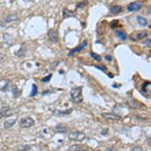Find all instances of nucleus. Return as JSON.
<instances>
[{
    "label": "nucleus",
    "instance_id": "a211bd4d",
    "mask_svg": "<svg viewBox=\"0 0 151 151\" xmlns=\"http://www.w3.org/2000/svg\"><path fill=\"white\" fill-rule=\"evenodd\" d=\"M12 95H13L14 98H18V97L21 95V91L18 89L17 87L14 86L13 88H12Z\"/></svg>",
    "mask_w": 151,
    "mask_h": 151
},
{
    "label": "nucleus",
    "instance_id": "aec40b11",
    "mask_svg": "<svg viewBox=\"0 0 151 151\" xmlns=\"http://www.w3.org/2000/svg\"><path fill=\"white\" fill-rule=\"evenodd\" d=\"M142 92H145V93H149L150 92V83H144L142 86V89H141Z\"/></svg>",
    "mask_w": 151,
    "mask_h": 151
},
{
    "label": "nucleus",
    "instance_id": "a878e982",
    "mask_svg": "<svg viewBox=\"0 0 151 151\" xmlns=\"http://www.w3.org/2000/svg\"><path fill=\"white\" fill-rule=\"evenodd\" d=\"M87 3H88V1H87V0H85L84 2H80V3H78L77 7H78V8H83V7H85L87 5Z\"/></svg>",
    "mask_w": 151,
    "mask_h": 151
},
{
    "label": "nucleus",
    "instance_id": "7c9ffc66",
    "mask_svg": "<svg viewBox=\"0 0 151 151\" xmlns=\"http://www.w3.org/2000/svg\"><path fill=\"white\" fill-rule=\"evenodd\" d=\"M95 68H97V69H98V70H103V72H107V69L104 67V65H97V67H95Z\"/></svg>",
    "mask_w": 151,
    "mask_h": 151
},
{
    "label": "nucleus",
    "instance_id": "72a5a7b5",
    "mask_svg": "<svg viewBox=\"0 0 151 151\" xmlns=\"http://www.w3.org/2000/svg\"><path fill=\"white\" fill-rule=\"evenodd\" d=\"M107 151H116V149H114V148H109Z\"/></svg>",
    "mask_w": 151,
    "mask_h": 151
},
{
    "label": "nucleus",
    "instance_id": "473e14b6",
    "mask_svg": "<svg viewBox=\"0 0 151 151\" xmlns=\"http://www.w3.org/2000/svg\"><path fill=\"white\" fill-rule=\"evenodd\" d=\"M2 60H3V55H2V53H0V63L2 62Z\"/></svg>",
    "mask_w": 151,
    "mask_h": 151
},
{
    "label": "nucleus",
    "instance_id": "2eb2a0df",
    "mask_svg": "<svg viewBox=\"0 0 151 151\" xmlns=\"http://www.w3.org/2000/svg\"><path fill=\"white\" fill-rule=\"evenodd\" d=\"M115 35L118 38H120V40H127V33L125 32L124 30H116L115 31Z\"/></svg>",
    "mask_w": 151,
    "mask_h": 151
},
{
    "label": "nucleus",
    "instance_id": "423d86ee",
    "mask_svg": "<svg viewBox=\"0 0 151 151\" xmlns=\"http://www.w3.org/2000/svg\"><path fill=\"white\" fill-rule=\"evenodd\" d=\"M102 116L104 117V119H106L107 121H120L121 116L120 115H117V114L114 113H103Z\"/></svg>",
    "mask_w": 151,
    "mask_h": 151
},
{
    "label": "nucleus",
    "instance_id": "b1692460",
    "mask_svg": "<svg viewBox=\"0 0 151 151\" xmlns=\"http://www.w3.org/2000/svg\"><path fill=\"white\" fill-rule=\"evenodd\" d=\"M4 40L6 41L8 45H12V42H13V38H11L10 37V35H4Z\"/></svg>",
    "mask_w": 151,
    "mask_h": 151
},
{
    "label": "nucleus",
    "instance_id": "f257e3e1",
    "mask_svg": "<svg viewBox=\"0 0 151 151\" xmlns=\"http://www.w3.org/2000/svg\"><path fill=\"white\" fill-rule=\"evenodd\" d=\"M82 91L83 88L82 87H77L74 88V89L70 90V98H72V101L74 103H81L83 102V95H82Z\"/></svg>",
    "mask_w": 151,
    "mask_h": 151
},
{
    "label": "nucleus",
    "instance_id": "4be33fe9",
    "mask_svg": "<svg viewBox=\"0 0 151 151\" xmlns=\"http://www.w3.org/2000/svg\"><path fill=\"white\" fill-rule=\"evenodd\" d=\"M90 55H91V57L93 58V60H97V62H101V60H102V57H101V55H97V53H95L93 52H90Z\"/></svg>",
    "mask_w": 151,
    "mask_h": 151
},
{
    "label": "nucleus",
    "instance_id": "6e6552de",
    "mask_svg": "<svg viewBox=\"0 0 151 151\" xmlns=\"http://www.w3.org/2000/svg\"><path fill=\"white\" fill-rule=\"evenodd\" d=\"M141 7H142V3H141V2H132V3H130L127 6V10L130 12L137 11V10H139Z\"/></svg>",
    "mask_w": 151,
    "mask_h": 151
},
{
    "label": "nucleus",
    "instance_id": "9d476101",
    "mask_svg": "<svg viewBox=\"0 0 151 151\" xmlns=\"http://www.w3.org/2000/svg\"><path fill=\"white\" fill-rule=\"evenodd\" d=\"M16 122V119L15 118H10L8 119V120H6L5 122H4V128L6 129V130H8V129H10L13 127V125L15 124Z\"/></svg>",
    "mask_w": 151,
    "mask_h": 151
},
{
    "label": "nucleus",
    "instance_id": "412c9836",
    "mask_svg": "<svg viewBox=\"0 0 151 151\" xmlns=\"http://www.w3.org/2000/svg\"><path fill=\"white\" fill-rule=\"evenodd\" d=\"M137 21L139 22V24H141V25H143V26H145V25H147V19H145L143 16H137Z\"/></svg>",
    "mask_w": 151,
    "mask_h": 151
},
{
    "label": "nucleus",
    "instance_id": "bb28decb",
    "mask_svg": "<svg viewBox=\"0 0 151 151\" xmlns=\"http://www.w3.org/2000/svg\"><path fill=\"white\" fill-rule=\"evenodd\" d=\"M50 79H52V75H48L47 77H45V78H43V79H41V82H42V83H47Z\"/></svg>",
    "mask_w": 151,
    "mask_h": 151
},
{
    "label": "nucleus",
    "instance_id": "f3484780",
    "mask_svg": "<svg viewBox=\"0 0 151 151\" xmlns=\"http://www.w3.org/2000/svg\"><path fill=\"white\" fill-rule=\"evenodd\" d=\"M72 109H70V110L68 111H55L53 112V115L55 116H58V117H63V116H67L69 115L70 113H72Z\"/></svg>",
    "mask_w": 151,
    "mask_h": 151
},
{
    "label": "nucleus",
    "instance_id": "5701e85b",
    "mask_svg": "<svg viewBox=\"0 0 151 151\" xmlns=\"http://www.w3.org/2000/svg\"><path fill=\"white\" fill-rule=\"evenodd\" d=\"M30 148H31L30 145H21V146H18L16 150L17 151H28Z\"/></svg>",
    "mask_w": 151,
    "mask_h": 151
},
{
    "label": "nucleus",
    "instance_id": "cd10ccee",
    "mask_svg": "<svg viewBox=\"0 0 151 151\" xmlns=\"http://www.w3.org/2000/svg\"><path fill=\"white\" fill-rule=\"evenodd\" d=\"M36 90H37V87H36V85H32V93L30 94V96H35L36 94Z\"/></svg>",
    "mask_w": 151,
    "mask_h": 151
},
{
    "label": "nucleus",
    "instance_id": "20e7f679",
    "mask_svg": "<svg viewBox=\"0 0 151 151\" xmlns=\"http://www.w3.org/2000/svg\"><path fill=\"white\" fill-rule=\"evenodd\" d=\"M35 119H32L31 117H24L20 120L19 122V125H20L21 128H30L32 126H35Z\"/></svg>",
    "mask_w": 151,
    "mask_h": 151
},
{
    "label": "nucleus",
    "instance_id": "f704fd0d",
    "mask_svg": "<svg viewBox=\"0 0 151 151\" xmlns=\"http://www.w3.org/2000/svg\"><path fill=\"white\" fill-rule=\"evenodd\" d=\"M75 151H87V150H83V149H77V150H75Z\"/></svg>",
    "mask_w": 151,
    "mask_h": 151
},
{
    "label": "nucleus",
    "instance_id": "7ed1b4c3",
    "mask_svg": "<svg viewBox=\"0 0 151 151\" xmlns=\"http://www.w3.org/2000/svg\"><path fill=\"white\" fill-rule=\"evenodd\" d=\"M18 20V14L17 13H10L7 14L6 16H4L3 18L0 19V26H4L8 23L14 22V21Z\"/></svg>",
    "mask_w": 151,
    "mask_h": 151
},
{
    "label": "nucleus",
    "instance_id": "2f4dec72",
    "mask_svg": "<svg viewBox=\"0 0 151 151\" xmlns=\"http://www.w3.org/2000/svg\"><path fill=\"white\" fill-rule=\"evenodd\" d=\"M105 58H106V60H108V62H111V60H113L112 55H105Z\"/></svg>",
    "mask_w": 151,
    "mask_h": 151
},
{
    "label": "nucleus",
    "instance_id": "4468645a",
    "mask_svg": "<svg viewBox=\"0 0 151 151\" xmlns=\"http://www.w3.org/2000/svg\"><path fill=\"white\" fill-rule=\"evenodd\" d=\"M55 131L57 133H65L68 131V127L65 125H63V124H58V126H55Z\"/></svg>",
    "mask_w": 151,
    "mask_h": 151
},
{
    "label": "nucleus",
    "instance_id": "1a4fd4ad",
    "mask_svg": "<svg viewBox=\"0 0 151 151\" xmlns=\"http://www.w3.org/2000/svg\"><path fill=\"white\" fill-rule=\"evenodd\" d=\"M87 40H84L83 42L81 43L80 45H78L77 47L74 48V50H72L70 52H69V57H72V55H74L75 53H77V52H81V50H83V48H85L87 47Z\"/></svg>",
    "mask_w": 151,
    "mask_h": 151
},
{
    "label": "nucleus",
    "instance_id": "393cba45",
    "mask_svg": "<svg viewBox=\"0 0 151 151\" xmlns=\"http://www.w3.org/2000/svg\"><path fill=\"white\" fill-rule=\"evenodd\" d=\"M24 50H25V48H24V47H22L20 48V50H19V52H16L15 55H18V57H22L24 53H25V52H24Z\"/></svg>",
    "mask_w": 151,
    "mask_h": 151
},
{
    "label": "nucleus",
    "instance_id": "c85d7f7f",
    "mask_svg": "<svg viewBox=\"0 0 151 151\" xmlns=\"http://www.w3.org/2000/svg\"><path fill=\"white\" fill-rule=\"evenodd\" d=\"M130 151H142V148H141L140 146H135V147L131 148Z\"/></svg>",
    "mask_w": 151,
    "mask_h": 151
},
{
    "label": "nucleus",
    "instance_id": "6ab92c4d",
    "mask_svg": "<svg viewBox=\"0 0 151 151\" xmlns=\"http://www.w3.org/2000/svg\"><path fill=\"white\" fill-rule=\"evenodd\" d=\"M128 103L129 105L131 106V108H134V109H138L140 107V104L138 102L134 101V100H128Z\"/></svg>",
    "mask_w": 151,
    "mask_h": 151
},
{
    "label": "nucleus",
    "instance_id": "0eeeda50",
    "mask_svg": "<svg viewBox=\"0 0 151 151\" xmlns=\"http://www.w3.org/2000/svg\"><path fill=\"white\" fill-rule=\"evenodd\" d=\"M47 36H48V40L52 41V42H58V32L55 29H50L47 32Z\"/></svg>",
    "mask_w": 151,
    "mask_h": 151
},
{
    "label": "nucleus",
    "instance_id": "c756f323",
    "mask_svg": "<svg viewBox=\"0 0 151 151\" xmlns=\"http://www.w3.org/2000/svg\"><path fill=\"white\" fill-rule=\"evenodd\" d=\"M150 42H151V40H150L149 37H148V38H147V40H145V41H144V42H143V43H144V45H145V47H150Z\"/></svg>",
    "mask_w": 151,
    "mask_h": 151
},
{
    "label": "nucleus",
    "instance_id": "9b49d317",
    "mask_svg": "<svg viewBox=\"0 0 151 151\" xmlns=\"http://www.w3.org/2000/svg\"><path fill=\"white\" fill-rule=\"evenodd\" d=\"M9 112H10V108H9V107H7V106L1 107V108H0V119H2L3 117L8 116Z\"/></svg>",
    "mask_w": 151,
    "mask_h": 151
},
{
    "label": "nucleus",
    "instance_id": "f8f14e48",
    "mask_svg": "<svg viewBox=\"0 0 151 151\" xmlns=\"http://www.w3.org/2000/svg\"><path fill=\"white\" fill-rule=\"evenodd\" d=\"M9 86V81L6 79H1L0 80V91L4 92L7 90V88Z\"/></svg>",
    "mask_w": 151,
    "mask_h": 151
},
{
    "label": "nucleus",
    "instance_id": "ddd939ff",
    "mask_svg": "<svg viewBox=\"0 0 151 151\" xmlns=\"http://www.w3.org/2000/svg\"><path fill=\"white\" fill-rule=\"evenodd\" d=\"M122 11H123V8H122V6H120V5H113L110 7L111 14H119Z\"/></svg>",
    "mask_w": 151,
    "mask_h": 151
},
{
    "label": "nucleus",
    "instance_id": "dca6fc26",
    "mask_svg": "<svg viewBox=\"0 0 151 151\" xmlns=\"http://www.w3.org/2000/svg\"><path fill=\"white\" fill-rule=\"evenodd\" d=\"M72 16H76L75 11H70V10H69V9H65V8L63 10V17L64 18L72 17Z\"/></svg>",
    "mask_w": 151,
    "mask_h": 151
},
{
    "label": "nucleus",
    "instance_id": "39448f33",
    "mask_svg": "<svg viewBox=\"0 0 151 151\" xmlns=\"http://www.w3.org/2000/svg\"><path fill=\"white\" fill-rule=\"evenodd\" d=\"M147 35H148V32L146 30H140V31H136V32L132 33L130 38H131V40H133V41H137V40H143V38L147 37Z\"/></svg>",
    "mask_w": 151,
    "mask_h": 151
},
{
    "label": "nucleus",
    "instance_id": "f03ea898",
    "mask_svg": "<svg viewBox=\"0 0 151 151\" xmlns=\"http://www.w3.org/2000/svg\"><path fill=\"white\" fill-rule=\"evenodd\" d=\"M68 137H69V140L70 141H76V142H81V141L85 140V138H86V134L84 132H81V131H70L69 133V135H68Z\"/></svg>",
    "mask_w": 151,
    "mask_h": 151
}]
</instances>
